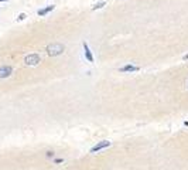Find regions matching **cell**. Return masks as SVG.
Listing matches in <instances>:
<instances>
[{"label":"cell","instance_id":"6da1fadb","mask_svg":"<svg viewBox=\"0 0 188 170\" xmlns=\"http://www.w3.org/2000/svg\"><path fill=\"white\" fill-rule=\"evenodd\" d=\"M64 50H65V47L61 42H54V44H50L47 47V51H48L50 55H60V54L64 52Z\"/></svg>","mask_w":188,"mask_h":170},{"label":"cell","instance_id":"7a4b0ae2","mask_svg":"<svg viewBox=\"0 0 188 170\" xmlns=\"http://www.w3.org/2000/svg\"><path fill=\"white\" fill-rule=\"evenodd\" d=\"M40 61H41V57H40L38 54H30V55H27L26 60H24V62H26L27 65H37Z\"/></svg>","mask_w":188,"mask_h":170},{"label":"cell","instance_id":"3957f363","mask_svg":"<svg viewBox=\"0 0 188 170\" xmlns=\"http://www.w3.org/2000/svg\"><path fill=\"white\" fill-rule=\"evenodd\" d=\"M109 146H111V142L109 140H102V142H99L98 145H95L91 149V153H96V152H99V150H102L105 147H109Z\"/></svg>","mask_w":188,"mask_h":170},{"label":"cell","instance_id":"277c9868","mask_svg":"<svg viewBox=\"0 0 188 170\" xmlns=\"http://www.w3.org/2000/svg\"><path fill=\"white\" fill-rule=\"evenodd\" d=\"M11 72H13V68H11L10 65H3V67H0V78H7V77L11 75Z\"/></svg>","mask_w":188,"mask_h":170},{"label":"cell","instance_id":"5b68a950","mask_svg":"<svg viewBox=\"0 0 188 170\" xmlns=\"http://www.w3.org/2000/svg\"><path fill=\"white\" fill-rule=\"evenodd\" d=\"M82 45H83V52H85V57H86V60H88L89 62H93V55H92V51L89 50V47H88L86 41L82 42Z\"/></svg>","mask_w":188,"mask_h":170},{"label":"cell","instance_id":"8992f818","mask_svg":"<svg viewBox=\"0 0 188 170\" xmlns=\"http://www.w3.org/2000/svg\"><path fill=\"white\" fill-rule=\"evenodd\" d=\"M139 70H140L139 67L132 65V64H129V65H124V67L119 68V71H122V72H134V71H139Z\"/></svg>","mask_w":188,"mask_h":170},{"label":"cell","instance_id":"52a82bcc","mask_svg":"<svg viewBox=\"0 0 188 170\" xmlns=\"http://www.w3.org/2000/svg\"><path fill=\"white\" fill-rule=\"evenodd\" d=\"M54 9H55V6H48V7H45V9H40V10H38V11H37V14H38V16H41V17H42V16H45V14H48L50 11H52Z\"/></svg>","mask_w":188,"mask_h":170},{"label":"cell","instance_id":"ba28073f","mask_svg":"<svg viewBox=\"0 0 188 170\" xmlns=\"http://www.w3.org/2000/svg\"><path fill=\"white\" fill-rule=\"evenodd\" d=\"M105 4H106L105 1H101V3H98V4H95V6L92 7V10H98V9H102V7H103Z\"/></svg>","mask_w":188,"mask_h":170},{"label":"cell","instance_id":"9c48e42d","mask_svg":"<svg viewBox=\"0 0 188 170\" xmlns=\"http://www.w3.org/2000/svg\"><path fill=\"white\" fill-rule=\"evenodd\" d=\"M26 17H27V16H26L24 13H21V14H19V17H17V20H20V21H21V20H24Z\"/></svg>","mask_w":188,"mask_h":170},{"label":"cell","instance_id":"30bf717a","mask_svg":"<svg viewBox=\"0 0 188 170\" xmlns=\"http://www.w3.org/2000/svg\"><path fill=\"white\" fill-rule=\"evenodd\" d=\"M54 155H55V153H54L52 150H48V152H47V157H54Z\"/></svg>","mask_w":188,"mask_h":170},{"label":"cell","instance_id":"8fae6325","mask_svg":"<svg viewBox=\"0 0 188 170\" xmlns=\"http://www.w3.org/2000/svg\"><path fill=\"white\" fill-rule=\"evenodd\" d=\"M64 162V159H55V163L57 165H60V163H62Z\"/></svg>","mask_w":188,"mask_h":170},{"label":"cell","instance_id":"7c38bea8","mask_svg":"<svg viewBox=\"0 0 188 170\" xmlns=\"http://www.w3.org/2000/svg\"><path fill=\"white\" fill-rule=\"evenodd\" d=\"M183 60H185V61H187V60H188V54H185V55L183 57Z\"/></svg>","mask_w":188,"mask_h":170},{"label":"cell","instance_id":"4fadbf2b","mask_svg":"<svg viewBox=\"0 0 188 170\" xmlns=\"http://www.w3.org/2000/svg\"><path fill=\"white\" fill-rule=\"evenodd\" d=\"M184 125H185V126H188V121H185V122H184Z\"/></svg>","mask_w":188,"mask_h":170},{"label":"cell","instance_id":"5bb4252c","mask_svg":"<svg viewBox=\"0 0 188 170\" xmlns=\"http://www.w3.org/2000/svg\"><path fill=\"white\" fill-rule=\"evenodd\" d=\"M0 1H7V0H0Z\"/></svg>","mask_w":188,"mask_h":170},{"label":"cell","instance_id":"9a60e30c","mask_svg":"<svg viewBox=\"0 0 188 170\" xmlns=\"http://www.w3.org/2000/svg\"><path fill=\"white\" fill-rule=\"evenodd\" d=\"M187 88H188V84H187Z\"/></svg>","mask_w":188,"mask_h":170}]
</instances>
